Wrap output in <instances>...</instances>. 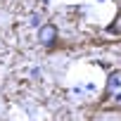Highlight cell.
<instances>
[{"mask_svg":"<svg viewBox=\"0 0 121 121\" xmlns=\"http://www.w3.org/2000/svg\"><path fill=\"white\" fill-rule=\"evenodd\" d=\"M38 38H40V43H43V45L52 48V45L57 43V29H55L52 24H43V29H40Z\"/></svg>","mask_w":121,"mask_h":121,"instance_id":"6da1fadb","label":"cell"},{"mask_svg":"<svg viewBox=\"0 0 121 121\" xmlns=\"http://www.w3.org/2000/svg\"><path fill=\"white\" fill-rule=\"evenodd\" d=\"M112 93H116V97L121 100V71H114L107 78V93H104V97H109Z\"/></svg>","mask_w":121,"mask_h":121,"instance_id":"7a4b0ae2","label":"cell"},{"mask_svg":"<svg viewBox=\"0 0 121 121\" xmlns=\"http://www.w3.org/2000/svg\"><path fill=\"white\" fill-rule=\"evenodd\" d=\"M109 31H121V14H119V17L114 19V26H112Z\"/></svg>","mask_w":121,"mask_h":121,"instance_id":"3957f363","label":"cell"}]
</instances>
